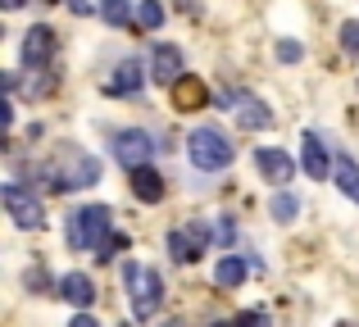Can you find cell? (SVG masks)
I'll return each mask as SVG.
<instances>
[{
	"label": "cell",
	"mask_w": 359,
	"mask_h": 327,
	"mask_svg": "<svg viewBox=\"0 0 359 327\" xmlns=\"http://www.w3.org/2000/svg\"><path fill=\"white\" fill-rule=\"evenodd\" d=\"M109 232H114V209L109 204H82L78 214H69L64 237H69L73 250H100L109 241Z\"/></svg>",
	"instance_id": "cell-1"
},
{
	"label": "cell",
	"mask_w": 359,
	"mask_h": 327,
	"mask_svg": "<svg viewBox=\"0 0 359 327\" xmlns=\"http://www.w3.org/2000/svg\"><path fill=\"white\" fill-rule=\"evenodd\" d=\"M123 286H128V300H132V319H137V323L155 319L159 305H164V282H159L155 268L128 264V268H123Z\"/></svg>",
	"instance_id": "cell-2"
},
{
	"label": "cell",
	"mask_w": 359,
	"mask_h": 327,
	"mask_svg": "<svg viewBox=\"0 0 359 327\" xmlns=\"http://www.w3.org/2000/svg\"><path fill=\"white\" fill-rule=\"evenodd\" d=\"M187 155H191V164L201 168V173H223V168L237 160V151H232L228 132H219L214 123L196 127V132L187 137Z\"/></svg>",
	"instance_id": "cell-3"
},
{
	"label": "cell",
	"mask_w": 359,
	"mask_h": 327,
	"mask_svg": "<svg viewBox=\"0 0 359 327\" xmlns=\"http://www.w3.org/2000/svg\"><path fill=\"white\" fill-rule=\"evenodd\" d=\"M0 200H5V209H9V218L18 223V228H41L46 223V214H41V200H36V191H27L23 182H5V191H0Z\"/></svg>",
	"instance_id": "cell-4"
},
{
	"label": "cell",
	"mask_w": 359,
	"mask_h": 327,
	"mask_svg": "<svg viewBox=\"0 0 359 327\" xmlns=\"http://www.w3.org/2000/svg\"><path fill=\"white\" fill-rule=\"evenodd\" d=\"M114 160L128 168H141V164H150V155H155V137L146 132V127H123V132H114Z\"/></svg>",
	"instance_id": "cell-5"
},
{
	"label": "cell",
	"mask_w": 359,
	"mask_h": 327,
	"mask_svg": "<svg viewBox=\"0 0 359 327\" xmlns=\"http://www.w3.org/2000/svg\"><path fill=\"white\" fill-rule=\"evenodd\" d=\"M214 228H205V223H187V228H173L168 232V255H173V264H196V259L205 255V246H210Z\"/></svg>",
	"instance_id": "cell-6"
},
{
	"label": "cell",
	"mask_w": 359,
	"mask_h": 327,
	"mask_svg": "<svg viewBox=\"0 0 359 327\" xmlns=\"http://www.w3.org/2000/svg\"><path fill=\"white\" fill-rule=\"evenodd\" d=\"M100 182V164L91 160L87 151H73V155H64V168H60V191H69V186H96Z\"/></svg>",
	"instance_id": "cell-7"
},
{
	"label": "cell",
	"mask_w": 359,
	"mask_h": 327,
	"mask_svg": "<svg viewBox=\"0 0 359 327\" xmlns=\"http://www.w3.org/2000/svg\"><path fill=\"white\" fill-rule=\"evenodd\" d=\"M150 78H155L159 87H173V82L182 78V46L159 41L155 50H150Z\"/></svg>",
	"instance_id": "cell-8"
},
{
	"label": "cell",
	"mask_w": 359,
	"mask_h": 327,
	"mask_svg": "<svg viewBox=\"0 0 359 327\" xmlns=\"http://www.w3.org/2000/svg\"><path fill=\"white\" fill-rule=\"evenodd\" d=\"M55 60V32L50 27H27L23 32V64L27 69H50Z\"/></svg>",
	"instance_id": "cell-9"
},
{
	"label": "cell",
	"mask_w": 359,
	"mask_h": 327,
	"mask_svg": "<svg viewBox=\"0 0 359 327\" xmlns=\"http://www.w3.org/2000/svg\"><path fill=\"white\" fill-rule=\"evenodd\" d=\"M255 168L264 173V182H291L296 177V160H291L287 151H278V146H264V151H255Z\"/></svg>",
	"instance_id": "cell-10"
},
{
	"label": "cell",
	"mask_w": 359,
	"mask_h": 327,
	"mask_svg": "<svg viewBox=\"0 0 359 327\" xmlns=\"http://www.w3.org/2000/svg\"><path fill=\"white\" fill-rule=\"evenodd\" d=\"M300 155H305L300 164H305V173L314 177V182H327V168H337V160L327 155V146L318 141V132H305V137H300Z\"/></svg>",
	"instance_id": "cell-11"
},
{
	"label": "cell",
	"mask_w": 359,
	"mask_h": 327,
	"mask_svg": "<svg viewBox=\"0 0 359 327\" xmlns=\"http://www.w3.org/2000/svg\"><path fill=\"white\" fill-rule=\"evenodd\" d=\"M141 87H146V64L141 60H123L114 69V78L105 82L109 96H132V91H141Z\"/></svg>",
	"instance_id": "cell-12"
},
{
	"label": "cell",
	"mask_w": 359,
	"mask_h": 327,
	"mask_svg": "<svg viewBox=\"0 0 359 327\" xmlns=\"http://www.w3.org/2000/svg\"><path fill=\"white\" fill-rule=\"evenodd\" d=\"M232 105H237V123L241 127H250V132H269V127H273V114H269V105H264V100L232 96Z\"/></svg>",
	"instance_id": "cell-13"
},
{
	"label": "cell",
	"mask_w": 359,
	"mask_h": 327,
	"mask_svg": "<svg viewBox=\"0 0 359 327\" xmlns=\"http://www.w3.org/2000/svg\"><path fill=\"white\" fill-rule=\"evenodd\" d=\"M164 177L155 173V168L150 164H141V168H132V195H137V200H146V204H159L164 200Z\"/></svg>",
	"instance_id": "cell-14"
},
{
	"label": "cell",
	"mask_w": 359,
	"mask_h": 327,
	"mask_svg": "<svg viewBox=\"0 0 359 327\" xmlns=\"http://www.w3.org/2000/svg\"><path fill=\"white\" fill-rule=\"evenodd\" d=\"M60 295L73 305V309H87V305L96 300V282H91L87 273H64L60 277Z\"/></svg>",
	"instance_id": "cell-15"
},
{
	"label": "cell",
	"mask_w": 359,
	"mask_h": 327,
	"mask_svg": "<svg viewBox=\"0 0 359 327\" xmlns=\"http://www.w3.org/2000/svg\"><path fill=\"white\" fill-rule=\"evenodd\" d=\"M245 273H250V259H237V255H223L219 268H214V286H223V291H237L245 282Z\"/></svg>",
	"instance_id": "cell-16"
},
{
	"label": "cell",
	"mask_w": 359,
	"mask_h": 327,
	"mask_svg": "<svg viewBox=\"0 0 359 327\" xmlns=\"http://www.w3.org/2000/svg\"><path fill=\"white\" fill-rule=\"evenodd\" d=\"M173 100H177V109H201V105H205V87H201L196 78H187V73H182V78L173 82Z\"/></svg>",
	"instance_id": "cell-17"
},
{
	"label": "cell",
	"mask_w": 359,
	"mask_h": 327,
	"mask_svg": "<svg viewBox=\"0 0 359 327\" xmlns=\"http://www.w3.org/2000/svg\"><path fill=\"white\" fill-rule=\"evenodd\" d=\"M332 177H337V186H341V191L351 195V200H359V164L351 160V155H337Z\"/></svg>",
	"instance_id": "cell-18"
},
{
	"label": "cell",
	"mask_w": 359,
	"mask_h": 327,
	"mask_svg": "<svg viewBox=\"0 0 359 327\" xmlns=\"http://www.w3.org/2000/svg\"><path fill=\"white\" fill-rule=\"evenodd\" d=\"M269 214H273V218H278V223H291V218H296V214H300V200H296V195H291V191H278V195H273V200H269Z\"/></svg>",
	"instance_id": "cell-19"
},
{
	"label": "cell",
	"mask_w": 359,
	"mask_h": 327,
	"mask_svg": "<svg viewBox=\"0 0 359 327\" xmlns=\"http://www.w3.org/2000/svg\"><path fill=\"white\" fill-rule=\"evenodd\" d=\"M137 23L146 27V32L164 27V9H159V0H141V5H137Z\"/></svg>",
	"instance_id": "cell-20"
},
{
	"label": "cell",
	"mask_w": 359,
	"mask_h": 327,
	"mask_svg": "<svg viewBox=\"0 0 359 327\" xmlns=\"http://www.w3.org/2000/svg\"><path fill=\"white\" fill-rule=\"evenodd\" d=\"M100 18H105V23H114V27H128V18H132L128 0H100Z\"/></svg>",
	"instance_id": "cell-21"
},
{
	"label": "cell",
	"mask_w": 359,
	"mask_h": 327,
	"mask_svg": "<svg viewBox=\"0 0 359 327\" xmlns=\"http://www.w3.org/2000/svg\"><path fill=\"white\" fill-rule=\"evenodd\" d=\"M341 50L359 55V18H346V23H341Z\"/></svg>",
	"instance_id": "cell-22"
},
{
	"label": "cell",
	"mask_w": 359,
	"mask_h": 327,
	"mask_svg": "<svg viewBox=\"0 0 359 327\" xmlns=\"http://www.w3.org/2000/svg\"><path fill=\"white\" fill-rule=\"evenodd\" d=\"M300 55H305V46H300V41H278V60L282 64H296Z\"/></svg>",
	"instance_id": "cell-23"
},
{
	"label": "cell",
	"mask_w": 359,
	"mask_h": 327,
	"mask_svg": "<svg viewBox=\"0 0 359 327\" xmlns=\"http://www.w3.org/2000/svg\"><path fill=\"white\" fill-rule=\"evenodd\" d=\"M237 327H273V319L264 309H245L241 319H237Z\"/></svg>",
	"instance_id": "cell-24"
},
{
	"label": "cell",
	"mask_w": 359,
	"mask_h": 327,
	"mask_svg": "<svg viewBox=\"0 0 359 327\" xmlns=\"http://www.w3.org/2000/svg\"><path fill=\"white\" fill-rule=\"evenodd\" d=\"M232 237H237V228H232V218H219V223H214V241H219V246H228Z\"/></svg>",
	"instance_id": "cell-25"
},
{
	"label": "cell",
	"mask_w": 359,
	"mask_h": 327,
	"mask_svg": "<svg viewBox=\"0 0 359 327\" xmlns=\"http://www.w3.org/2000/svg\"><path fill=\"white\" fill-rule=\"evenodd\" d=\"M69 9H73V14H100L96 0H69Z\"/></svg>",
	"instance_id": "cell-26"
},
{
	"label": "cell",
	"mask_w": 359,
	"mask_h": 327,
	"mask_svg": "<svg viewBox=\"0 0 359 327\" xmlns=\"http://www.w3.org/2000/svg\"><path fill=\"white\" fill-rule=\"evenodd\" d=\"M46 282H50V277H46V273H41V268H32V273H27V286H32V291H41V286H46Z\"/></svg>",
	"instance_id": "cell-27"
},
{
	"label": "cell",
	"mask_w": 359,
	"mask_h": 327,
	"mask_svg": "<svg viewBox=\"0 0 359 327\" xmlns=\"http://www.w3.org/2000/svg\"><path fill=\"white\" fill-rule=\"evenodd\" d=\"M69 327H100V323H96V319H91V314H78V319H73Z\"/></svg>",
	"instance_id": "cell-28"
},
{
	"label": "cell",
	"mask_w": 359,
	"mask_h": 327,
	"mask_svg": "<svg viewBox=\"0 0 359 327\" xmlns=\"http://www.w3.org/2000/svg\"><path fill=\"white\" fill-rule=\"evenodd\" d=\"M0 5H5V9H18V5H23V0H0Z\"/></svg>",
	"instance_id": "cell-29"
},
{
	"label": "cell",
	"mask_w": 359,
	"mask_h": 327,
	"mask_svg": "<svg viewBox=\"0 0 359 327\" xmlns=\"http://www.w3.org/2000/svg\"><path fill=\"white\" fill-rule=\"evenodd\" d=\"M214 327H237V323H214Z\"/></svg>",
	"instance_id": "cell-30"
},
{
	"label": "cell",
	"mask_w": 359,
	"mask_h": 327,
	"mask_svg": "<svg viewBox=\"0 0 359 327\" xmlns=\"http://www.w3.org/2000/svg\"><path fill=\"white\" fill-rule=\"evenodd\" d=\"M168 327H182V323H168Z\"/></svg>",
	"instance_id": "cell-31"
},
{
	"label": "cell",
	"mask_w": 359,
	"mask_h": 327,
	"mask_svg": "<svg viewBox=\"0 0 359 327\" xmlns=\"http://www.w3.org/2000/svg\"><path fill=\"white\" fill-rule=\"evenodd\" d=\"M341 327H351V323H341Z\"/></svg>",
	"instance_id": "cell-32"
}]
</instances>
